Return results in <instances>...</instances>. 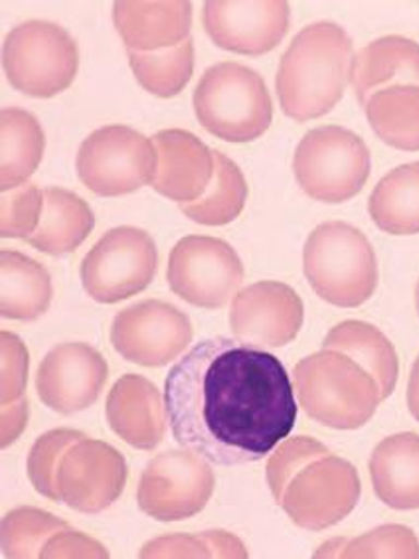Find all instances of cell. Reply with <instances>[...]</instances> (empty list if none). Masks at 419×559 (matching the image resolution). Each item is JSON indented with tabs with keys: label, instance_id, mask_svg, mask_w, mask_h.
<instances>
[{
	"label": "cell",
	"instance_id": "8d00e7d4",
	"mask_svg": "<svg viewBox=\"0 0 419 559\" xmlns=\"http://www.w3.org/2000/svg\"><path fill=\"white\" fill-rule=\"evenodd\" d=\"M0 353H2V388L0 402L2 405L19 402L24 397L28 383V350L24 342L9 331L0 334Z\"/></svg>",
	"mask_w": 419,
	"mask_h": 559
},
{
	"label": "cell",
	"instance_id": "d4e9b609",
	"mask_svg": "<svg viewBox=\"0 0 419 559\" xmlns=\"http://www.w3.org/2000/svg\"><path fill=\"white\" fill-rule=\"evenodd\" d=\"M323 348L338 350L360 364L380 388L382 400L394 394L398 383V354L394 344L374 324L362 321H345L326 334Z\"/></svg>",
	"mask_w": 419,
	"mask_h": 559
},
{
	"label": "cell",
	"instance_id": "52a82bcc",
	"mask_svg": "<svg viewBox=\"0 0 419 559\" xmlns=\"http://www.w3.org/2000/svg\"><path fill=\"white\" fill-rule=\"evenodd\" d=\"M80 52L74 38L53 22L28 21L12 28L2 44V68L22 94L53 97L75 80Z\"/></svg>",
	"mask_w": 419,
	"mask_h": 559
},
{
	"label": "cell",
	"instance_id": "f546056e",
	"mask_svg": "<svg viewBox=\"0 0 419 559\" xmlns=\"http://www.w3.org/2000/svg\"><path fill=\"white\" fill-rule=\"evenodd\" d=\"M131 70L136 82L141 83L148 94L158 97L179 95L194 72V44L184 40L175 48L157 50V52H135L127 50Z\"/></svg>",
	"mask_w": 419,
	"mask_h": 559
},
{
	"label": "cell",
	"instance_id": "3957f363",
	"mask_svg": "<svg viewBox=\"0 0 419 559\" xmlns=\"http://www.w3.org/2000/svg\"><path fill=\"white\" fill-rule=\"evenodd\" d=\"M295 395L311 419L343 431L367 425L384 402L360 364L328 348L295 366Z\"/></svg>",
	"mask_w": 419,
	"mask_h": 559
},
{
	"label": "cell",
	"instance_id": "603a6c76",
	"mask_svg": "<svg viewBox=\"0 0 419 559\" xmlns=\"http://www.w3.org/2000/svg\"><path fill=\"white\" fill-rule=\"evenodd\" d=\"M52 280L48 270L24 253L0 251V312L12 321H36L50 309Z\"/></svg>",
	"mask_w": 419,
	"mask_h": 559
},
{
	"label": "cell",
	"instance_id": "7a4b0ae2",
	"mask_svg": "<svg viewBox=\"0 0 419 559\" xmlns=\"http://www.w3.org/2000/svg\"><path fill=\"white\" fill-rule=\"evenodd\" d=\"M352 40L335 22H314L299 32L282 58L275 87L287 117L299 123L333 111L350 82Z\"/></svg>",
	"mask_w": 419,
	"mask_h": 559
},
{
	"label": "cell",
	"instance_id": "4fadbf2b",
	"mask_svg": "<svg viewBox=\"0 0 419 559\" xmlns=\"http://www.w3.org/2000/svg\"><path fill=\"white\" fill-rule=\"evenodd\" d=\"M127 477L125 456L116 447L84 436L63 451L53 485L58 502L84 514H99L123 495Z\"/></svg>",
	"mask_w": 419,
	"mask_h": 559
},
{
	"label": "cell",
	"instance_id": "44dd1931",
	"mask_svg": "<svg viewBox=\"0 0 419 559\" xmlns=\"http://www.w3.org/2000/svg\"><path fill=\"white\" fill-rule=\"evenodd\" d=\"M350 83L360 105L390 85H419L418 41L404 36L370 41L355 56Z\"/></svg>",
	"mask_w": 419,
	"mask_h": 559
},
{
	"label": "cell",
	"instance_id": "60d3db41",
	"mask_svg": "<svg viewBox=\"0 0 419 559\" xmlns=\"http://www.w3.org/2000/svg\"><path fill=\"white\" fill-rule=\"evenodd\" d=\"M416 307H418V312H419V281H418V285H416Z\"/></svg>",
	"mask_w": 419,
	"mask_h": 559
},
{
	"label": "cell",
	"instance_id": "6da1fadb",
	"mask_svg": "<svg viewBox=\"0 0 419 559\" xmlns=\"http://www.w3.org/2000/svg\"><path fill=\"white\" fill-rule=\"evenodd\" d=\"M168 425L177 443L218 466L272 455L297 421L284 364L238 338L199 342L168 370Z\"/></svg>",
	"mask_w": 419,
	"mask_h": 559
},
{
	"label": "cell",
	"instance_id": "ac0fdd59",
	"mask_svg": "<svg viewBox=\"0 0 419 559\" xmlns=\"http://www.w3.org/2000/svg\"><path fill=\"white\" fill-rule=\"evenodd\" d=\"M157 175L153 188L179 204L199 200L214 177V151L184 129H165L153 136Z\"/></svg>",
	"mask_w": 419,
	"mask_h": 559
},
{
	"label": "cell",
	"instance_id": "2e32d148",
	"mask_svg": "<svg viewBox=\"0 0 419 559\" xmlns=\"http://www.w3.org/2000/svg\"><path fill=\"white\" fill-rule=\"evenodd\" d=\"M107 376L109 366L94 346L65 342L44 356L36 373V392L52 412L77 414L97 402Z\"/></svg>",
	"mask_w": 419,
	"mask_h": 559
},
{
	"label": "cell",
	"instance_id": "d6986e66",
	"mask_svg": "<svg viewBox=\"0 0 419 559\" xmlns=\"http://www.w3.org/2000/svg\"><path fill=\"white\" fill-rule=\"evenodd\" d=\"M109 427L127 445L153 451L167 431V405L157 385L139 373L121 376L107 395Z\"/></svg>",
	"mask_w": 419,
	"mask_h": 559
},
{
	"label": "cell",
	"instance_id": "277c9868",
	"mask_svg": "<svg viewBox=\"0 0 419 559\" xmlns=\"http://www.w3.org/2000/svg\"><path fill=\"white\" fill-rule=\"evenodd\" d=\"M304 277L321 299L357 309L378 287L374 248L360 229L345 222H326L311 231L303 249Z\"/></svg>",
	"mask_w": 419,
	"mask_h": 559
},
{
	"label": "cell",
	"instance_id": "e575fe53",
	"mask_svg": "<svg viewBox=\"0 0 419 559\" xmlns=\"http://www.w3.org/2000/svg\"><path fill=\"white\" fill-rule=\"evenodd\" d=\"M0 210L2 238H31L43 218L44 192L31 182L2 192Z\"/></svg>",
	"mask_w": 419,
	"mask_h": 559
},
{
	"label": "cell",
	"instance_id": "30bf717a",
	"mask_svg": "<svg viewBox=\"0 0 419 559\" xmlns=\"http://www.w3.org/2000/svg\"><path fill=\"white\" fill-rule=\"evenodd\" d=\"M157 246L145 229L133 226L109 229L82 261L85 293L104 305H113L147 289L157 273Z\"/></svg>",
	"mask_w": 419,
	"mask_h": 559
},
{
	"label": "cell",
	"instance_id": "5b68a950",
	"mask_svg": "<svg viewBox=\"0 0 419 559\" xmlns=\"http://www.w3.org/2000/svg\"><path fill=\"white\" fill-rule=\"evenodd\" d=\"M200 124L228 143H252L270 129L272 95L262 75L238 62H220L202 73L194 90Z\"/></svg>",
	"mask_w": 419,
	"mask_h": 559
},
{
	"label": "cell",
	"instance_id": "74e56055",
	"mask_svg": "<svg viewBox=\"0 0 419 559\" xmlns=\"http://www.w3.org/2000/svg\"><path fill=\"white\" fill-rule=\"evenodd\" d=\"M44 559L53 558H109V551L97 539L82 532L68 528L48 539L43 549Z\"/></svg>",
	"mask_w": 419,
	"mask_h": 559
},
{
	"label": "cell",
	"instance_id": "484cf974",
	"mask_svg": "<svg viewBox=\"0 0 419 559\" xmlns=\"http://www.w3.org/2000/svg\"><path fill=\"white\" fill-rule=\"evenodd\" d=\"M0 188L9 192L28 185L44 156V131L34 115L4 107L0 114Z\"/></svg>",
	"mask_w": 419,
	"mask_h": 559
},
{
	"label": "cell",
	"instance_id": "f1b7e54d",
	"mask_svg": "<svg viewBox=\"0 0 419 559\" xmlns=\"http://www.w3.org/2000/svg\"><path fill=\"white\" fill-rule=\"evenodd\" d=\"M248 202V182L240 166L214 151V177L206 192L187 204H179L187 218L202 226H226L240 216Z\"/></svg>",
	"mask_w": 419,
	"mask_h": 559
},
{
	"label": "cell",
	"instance_id": "4316f807",
	"mask_svg": "<svg viewBox=\"0 0 419 559\" xmlns=\"http://www.w3.org/2000/svg\"><path fill=\"white\" fill-rule=\"evenodd\" d=\"M370 218L392 236L419 234V163L390 170L368 200Z\"/></svg>",
	"mask_w": 419,
	"mask_h": 559
},
{
	"label": "cell",
	"instance_id": "f35d334b",
	"mask_svg": "<svg viewBox=\"0 0 419 559\" xmlns=\"http://www.w3.org/2000/svg\"><path fill=\"white\" fill-rule=\"evenodd\" d=\"M28 424V400L21 397L19 402L2 405V449L12 445Z\"/></svg>",
	"mask_w": 419,
	"mask_h": 559
},
{
	"label": "cell",
	"instance_id": "9a60e30c",
	"mask_svg": "<svg viewBox=\"0 0 419 559\" xmlns=\"http://www.w3.org/2000/svg\"><path fill=\"white\" fill-rule=\"evenodd\" d=\"M303 319V300L279 281L253 283L231 300V332L253 348L287 346L297 338Z\"/></svg>",
	"mask_w": 419,
	"mask_h": 559
},
{
	"label": "cell",
	"instance_id": "9c48e42d",
	"mask_svg": "<svg viewBox=\"0 0 419 559\" xmlns=\"http://www.w3.org/2000/svg\"><path fill=\"white\" fill-rule=\"evenodd\" d=\"M362 485L346 459L326 453L304 463L275 500L299 528H331L357 508Z\"/></svg>",
	"mask_w": 419,
	"mask_h": 559
},
{
	"label": "cell",
	"instance_id": "7c38bea8",
	"mask_svg": "<svg viewBox=\"0 0 419 559\" xmlns=\"http://www.w3.org/2000/svg\"><path fill=\"white\" fill-rule=\"evenodd\" d=\"M243 265L228 241L187 236L170 251L167 280L180 299L200 309H220L240 293Z\"/></svg>",
	"mask_w": 419,
	"mask_h": 559
},
{
	"label": "cell",
	"instance_id": "ffe728a7",
	"mask_svg": "<svg viewBox=\"0 0 419 559\" xmlns=\"http://www.w3.org/2000/svg\"><path fill=\"white\" fill-rule=\"evenodd\" d=\"M113 22L127 50L157 52L189 40L192 4L177 2H116Z\"/></svg>",
	"mask_w": 419,
	"mask_h": 559
},
{
	"label": "cell",
	"instance_id": "ab89813d",
	"mask_svg": "<svg viewBox=\"0 0 419 559\" xmlns=\"http://www.w3.org/2000/svg\"><path fill=\"white\" fill-rule=\"evenodd\" d=\"M408 407L411 415L419 421V356L414 362L408 382Z\"/></svg>",
	"mask_w": 419,
	"mask_h": 559
},
{
	"label": "cell",
	"instance_id": "8992f818",
	"mask_svg": "<svg viewBox=\"0 0 419 559\" xmlns=\"http://www.w3.org/2000/svg\"><path fill=\"white\" fill-rule=\"evenodd\" d=\"M372 158L367 143L338 124H323L301 139L294 156L295 178L307 197L343 204L367 185Z\"/></svg>",
	"mask_w": 419,
	"mask_h": 559
},
{
	"label": "cell",
	"instance_id": "e0dca14e",
	"mask_svg": "<svg viewBox=\"0 0 419 559\" xmlns=\"http://www.w3.org/2000/svg\"><path fill=\"white\" fill-rule=\"evenodd\" d=\"M291 9L284 0L204 4V28L222 50L262 56L272 52L289 31Z\"/></svg>",
	"mask_w": 419,
	"mask_h": 559
},
{
	"label": "cell",
	"instance_id": "83f0119b",
	"mask_svg": "<svg viewBox=\"0 0 419 559\" xmlns=\"http://www.w3.org/2000/svg\"><path fill=\"white\" fill-rule=\"evenodd\" d=\"M368 123L378 139L399 151H419V85H390L370 95Z\"/></svg>",
	"mask_w": 419,
	"mask_h": 559
},
{
	"label": "cell",
	"instance_id": "836d02e7",
	"mask_svg": "<svg viewBox=\"0 0 419 559\" xmlns=\"http://www.w3.org/2000/svg\"><path fill=\"white\" fill-rule=\"evenodd\" d=\"M80 437H84V433L74 431V429H52L36 439V443L32 445L31 455H28L26 471H28L32 487L38 495L58 502V492L53 485L56 468L62 459L63 451Z\"/></svg>",
	"mask_w": 419,
	"mask_h": 559
},
{
	"label": "cell",
	"instance_id": "cb8c5ba5",
	"mask_svg": "<svg viewBox=\"0 0 419 559\" xmlns=\"http://www.w3.org/2000/svg\"><path fill=\"white\" fill-rule=\"evenodd\" d=\"M94 226V212L84 198L63 188H46L43 218L26 241L48 255H65L84 243Z\"/></svg>",
	"mask_w": 419,
	"mask_h": 559
},
{
	"label": "cell",
	"instance_id": "d590c367",
	"mask_svg": "<svg viewBox=\"0 0 419 559\" xmlns=\"http://www.w3.org/2000/svg\"><path fill=\"white\" fill-rule=\"evenodd\" d=\"M331 453L323 443L313 437H295L287 439L267 461V485L272 488L275 500L282 495L285 483L294 477L295 473L309 463L311 459Z\"/></svg>",
	"mask_w": 419,
	"mask_h": 559
},
{
	"label": "cell",
	"instance_id": "8fae6325",
	"mask_svg": "<svg viewBox=\"0 0 419 559\" xmlns=\"http://www.w3.org/2000/svg\"><path fill=\"white\" fill-rule=\"evenodd\" d=\"M216 478L208 461L190 449L155 456L136 490L139 508L158 522H180L200 514L214 495Z\"/></svg>",
	"mask_w": 419,
	"mask_h": 559
},
{
	"label": "cell",
	"instance_id": "5bb4252c",
	"mask_svg": "<svg viewBox=\"0 0 419 559\" xmlns=\"http://www.w3.org/2000/svg\"><path fill=\"white\" fill-rule=\"evenodd\" d=\"M194 331L184 312L165 300L148 299L127 307L111 324V344L127 362L160 368L189 348Z\"/></svg>",
	"mask_w": 419,
	"mask_h": 559
},
{
	"label": "cell",
	"instance_id": "d6a6232c",
	"mask_svg": "<svg viewBox=\"0 0 419 559\" xmlns=\"http://www.w3.org/2000/svg\"><path fill=\"white\" fill-rule=\"evenodd\" d=\"M141 558H248V549L228 532L172 534L147 542Z\"/></svg>",
	"mask_w": 419,
	"mask_h": 559
},
{
	"label": "cell",
	"instance_id": "1f68e13d",
	"mask_svg": "<svg viewBox=\"0 0 419 559\" xmlns=\"http://www.w3.org/2000/svg\"><path fill=\"white\" fill-rule=\"evenodd\" d=\"M314 558H419V539L414 530L388 524L367 532L364 536L331 539Z\"/></svg>",
	"mask_w": 419,
	"mask_h": 559
},
{
	"label": "cell",
	"instance_id": "ba28073f",
	"mask_svg": "<svg viewBox=\"0 0 419 559\" xmlns=\"http://www.w3.org/2000/svg\"><path fill=\"white\" fill-rule=\"evenodd\" d=\"M158 156L153 141L127 124H107L77 151V177L97 197H123L153 185Z\"/></svg>",
	"mask_w": 419,
	"mask_h": 559
},
{
	"label": "cell",
	"instance_id": "7402d4cb",
	"mask_svg": "<svg viewBox=\"0 0 419 559\" xmlns=\"http://www.w3.org/2000/svg\"><path fill=\"white\" fill-rule=\"evenodd\" d=\"M368 468L374 492L386 507L394 510H418V433H398L380 441L370 456Z\"/></svg>",
	"mask_w": 419,
	"mask_h": 559
},
{
	"label": "cell",
	"instance_id": "4dcf8cb0",
	"mask_svg": "<svg viewBox=\"0 0 419 559\" xmlns=\"http://www.w3.org/2000/svg\"><path fill=\"white\" fill-rule=\"evenodd\" d=\"M68 528L70 524L65 520L56 519L40 508H14L2 519V556L12 559L43 558L48 539Z\"/></svg>",
	"mask_w": 419,
	"mask_h": 559
}]
</instances>
